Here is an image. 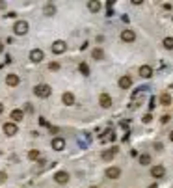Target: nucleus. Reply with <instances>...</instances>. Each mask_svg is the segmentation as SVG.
<instances>
[{
	"label": "nucleus",
	"instance_id": "1",
	"mask_svg": "<svg viewBox=\"0 0 173 188\" xmlns=\"http://www.w3.org/2000/svg\"><path fill=\"white\" fill-rule=\"evenodd\" d=\"M34 93H35V97H39V99H47V97L52 93V89H50L48 84H37V86L34 88Z\"/></svg>",
	"mask_w": 173,
	"mask_h": 188
},
{
	"label": "nucleus",
	"instance_id": "4",
	"mask_svg": "<svg viewBox=\"0 0 173 188\" xmlns=\"http://www.w3.org/2000/svg\"><path fill=\"white\" fill-rule=\"evenodd\" d=\"M30 60H32L34 63H39V62H43V60H45V54H43V50H41V48H34V50H30Z\"/></svg>",
	"mask_w": 173,
	"mask_h": 188
},
{
	"label": "nucleus",
	"instance_id": "6",
	"mask_svg": "<svg viewBox=\"0 0 173 188\" xmlns=\"http://www.w3.org/2000/svg\"><path fill=\"white\" fill-rule=\"evenodd\" d=\"M121 39H123L125 43H132V41L136 39V34H134L132 30H123V32H121Z\"/></svg>",
	"mask_w": 173,
	"mask_h": 188
},
{
	"label": "nucleus",
	"instance_id": "16",
	"mask_svg": "<svg viewBox=\"0 0 173 188\" xmlns=\"http://www.w3.org/2000/svg\"><path fill=\"white\" fill-rule=\"evenodd\" d=\"M19 82H20V80H19V76H17L15 73H11V75L6 76V84H7V86H17Z\"/></svg>",
	"mask_w": 173,
	"mask_h": 188
},
{
	"label": "nucleus",
	"instance_id": "11",
	"mask_svg": "<svg viewBox=\"0 0 173 188\" xmlns=\"http://www.w3.org/2000/svg\"><path fill=\"white\" fill-rule=\"evenodd\" d=\"M4 132H6L7 136H15V134L19 132V129H17L15 123H6V125H4Z\"/></svg>",
	"mask_w": 173,
	"mask_h": 188
},
{
	"label": "nucleus",
	"instance_id": "17",
	"mask_svg": "<svg viewBox=\"0 0 173 188\" xmlns=\"http://www.w3.org/2000/svg\"><path fill=\"white\" fill-rule=\"evenodd\" d=\"M116 140V134H114V131H106L102 136H101V142L102 144H106V142H114Z\"/></svg>",
	"mask_w": 173,
	"mask_h": 188
},
{
	"label": "nucleus",
	"instance_id": "8",
	"mask_svg": "<svg viewBox=\"0 0 173 188\" xmlns=\"http://www.w3.org/2000/svg\"><path fill=\"white\" fill-rule=\"evenodd\" d=\"M119 175H121V170L116 168V166H110V168L106 170V177H108V179H119Z\"/></svg>",
	"mask_w": 173,
	"mask_h": 188
},
{
	"label": "nucleus",
	"instance_id": "28",
	"mask_svg": "<svg viewBox=\"0 0 173 188\" xmlns=\"http://www.w3.org/2000/svg\"><path fill=\"white\" fill-rule=\"evenodd\" d=\"M48 69H50V71H58V69H60V63H56V62H52V63L48 65Z\"/></svg>",
	"mask_w": 173,
	"mask_h": 188
},
{
	"label": "nucleus",
	"instance_id": "35",
	"mask_svg": "<svg viewBox=\"0 0 173 188\" xmlns=\"http://www.w3.org/2000/svg\"><path fill=\"white\" fill-rule=\"evenodd\" d=\"M170 140H171V142H173V131H171V132H170Z\"/></svg>",
	"mask_w": 173,
	"mask_h": 188
},
{
	"label": "nucleus",
	"instance_id": "3",
	"mask_svg": "<svg viewBox=\"0 0 173 188\" xmlns=\"http://www.w3.org/2000/svg\"><path fill=\"white\" fill-rule=\"evenodd\" d=\"M65 50H67V45H65V41L58 39V41H54V43H52V52H54V54H63Z\"/></svg>",
	"mask_w": 173,
	"mask_h": 188
},
{
	"label": "nucleus",
	"instance_id": "14",
	"mask_svg": "<svg viewBox=\"0 0 173 188\" xmlns=\"http://www.w3.org/2000/svg\"><path fill=\"white\" fill-rule=\"evenodd\" d=\"M61 101H63V104L71 106V104H75V95H73L71 91H65V93H63V97H61Z\"/></svg>",
	"mask_w": 173,
	"mask_h": 188
},
{
	"label": "nucleus",
	"instance_id": "33",
	"mask_svg": "<svg viewBox=\"0 0 173 188\" xmlns=\"http://www.w3.org/2000/svg\"><path fill=\"white\" fill-rule=\"evenodd\" d=\"M170 121V116H162V123H168Z\"/></svg>",
	"mask_w": 173,
	"mask_h": 188
},
{
	"label": "nucleus",
	"instance_id": "13",
	"mask_svg": "<svg viewBox=\"0 0 173 188\" xmlns=\"http://www.w3.org/2000/svg\"><path fill=\"white\" fill-rule=\"evenodd\" d=\"M140 75H142L143 78H151V76H153V67H151V65H142V67H140Z\"/></svg>",
	"mask_w": 173,
	"mask_h": 188
},
{
	"label": "nucleus",
	"instance_id": "36",
	"mask_svg": "<svg viewBox=\"0 0 173 188\" xmlns=\"http://www.w3.org/2000/svg\"><path fill=\"white\" fill-rule=\"evenodd\" d=\"M149 188H158V185H151Z\"/></svg>",
	"mask_w": 173,
	"mask_h": 188
},
{
	"label": "nucleus",
	"instance_id": "34",
	"mask_svg": "<svg viewBox=\"0 0 173 188\" xmlns=\"http://www.w3.org/2000/svg\"><path fill=\"white\" fill-rule=\"evenodd\" d=\"M0 9H6V2L4 0H0Z\"/></svg>",
	"mask_w": 173,
	"mask_h": 188
},
{
	"label": "nucleus",
	"instance_id": "30",
	"mask_svg": "<svg viewBox=\"0 0 173 188\" xmlns=\"http://www.w3.org/2000/svg\"><path fill=\"white\" fill-rule=\"evenodd\" d=\"M151 119H153V117H151V114H145L142 121H143V123H151Z\"/></svg>",
	"mask_w": 173,
	"mask_h": 188
},
{
	"label": "nucleus",
	"instance_id": "12",
	"mask_svg": "<svg viewBox=\"0 0 173 188\" xmlns=\"http://www.w3.org/2000/svg\"><path fill=\"white\" fill-rule=\"evenodd\" d=\"M130 86H132V78H130V76L125 75V76L119 78V88H121V89H129Z\"/></svg>",
	"mask_w": 173,
	"mask_h": 188
},
{
	"label": "nucleus",
	"instance_id": "15",
	"mask_svg": "<svg viewBox=\"0 0 173 188\" xmlns=\"http://www.w3.org/2000/svg\"><path fill=\"white\" fill-rule=\"evenodd\" d=\"M22 117H24V112H22V110H19V108L11 110V119H13V123H17V121H22Z\"/></svg>",
	"mask_w": 173,
	"mask_h": 188
},
{
	"label": "nucleus",
	"instance_id": "37",
	"mask_svg": "<svg viewBox=\"0 0 173 188\" xmlns=\"http://www.w3.org/2000/svg\"><path fill=\"white\" fill-rule=\"evenodd\" d=\"M2 50H4V45H2V43H0V52H2Z\"/></svg>",
	"mask_w": 173,
	"mask_h": 188
},
{
	"label": "nucleus",
	"instance_id": "31",
	"mask_svg": "<svg viewBox=\"0 0 173 188\" xmlns=\"http://www.w3.org/2000/svg\"><path fill=\"white\" fill-rule=\"evenodd\" d=\"M114 4H116L114 0H108V2H106V7H108V9H114Z\"/></svg>",
	"mask_w": 173,
	"mask_h": 188
},
{
	"label": "nucleus",
	"instance_id": "21",
	"mask_svg": "<svg viewBox=\"0 0 173 188\" xmlns=\"http://www.w3.org/2000/svg\"><path fill=\"white\" fill-rule=\"evenodd\" d=\"M93 58L95 60H104V50L102 48H95L93 50Z\"/></svg>",
	"mask_w": 173,
	"mask_h": 188
},
{
	"label": "nucleus",
	"instance_id": "32",
	"mask_svg": "<svg viewBox=\"0 0 173 188\" xmlns=\"http://www.w3.org/2000/svg\"><path fill=\"white\" fill-rule=\"evenodd\" d=\"M6 177H7L6 172H0V181H6Z\"/></svg>",
	"mask_w": 173,
	"mask_h": 188
},
{
	"label": "nucleus",
	"instance_id": "29",
	"mask_svg": "<svg viewBox=\"0 0 173 188\" xmlns=\"http://www.w3.org/2000/svg\"><path fill=\"white\" fill-rule=\"evenodd\" d=\"M24 112H30V114H32V112H34V106H32L30 103H28V104H24Z\"/></svg>",
	"mask_w": 173,
	"mask_h": 188
},
{
	"label": "nucleus",
	"instance_id": "10",
	"mask_svg": "<svg viewBox=\"0 0 173 188\" xmlns=\"http://www.w3.org/2000/svg\"><path fill=\"white\" fill-rule=\"evenodd\" d=\"M99 103H101L102 108H110V106H112V97H110L108 93H102V95L99 97Z\"/></svg>",
	"mask_w": 173,
	"mask_h": 188
},
{
	"label": "nucleus",
	"instance_id": "5",
	"mask_svg": "<svg viewBox=\"0 0 173 188\" xmlns=\"http://www.w3.org/2000/svg\"><path fill=\"white\" fill-rule=\"evenodd\" d=\"M151 175H153L155 179H160V177L166 175V168L160 166V164H158V166H153V168H151Z\"/></svg>",
	"mask_w": 173,
	"mask_h": 188
},
{
	"label": "nucleus",
	"instance_id": "26",
	"mask_svg": "<svg viewBox=\"0 0 173 188\" xmlns=\"http://www.w3.org/2000/svg\"><path fill=\"white\" fill-rule=\"evenodd\" d=\"M28 158H30V160H37V158H39V151H30V153H28Z\"/></svg>",
	"mask_w": 173,
	"mask_h": 188
},
{
	"label": "nucleus",
	"instance_id": "9",
	"mask_svg": "<svg viewBox=\"0 0 173 188\" xmlns=\"http://www.w3.org/2000/svg\"><path fill=\"white\" fill-rule=\"evenodd\" d=\"M54 181H56L58 185H65V183L69 181V173H67V172H58V173L54 175Z\"/></svg>",
	"mask_w": 173,
	"mask_h": 188
},
{
	"label": "nucleus",
	"instance_id": "19",
	"mask_svg": "<svg viewBox=\"0 0 173 188\" xmlns=\"http://www.w3.org/2000/svg\"><path fill=\"white\" fill-rule=\"evenodd\" d=\"M88 7H89V11L97 13V11L101 9V2H97V0H89V2H88Z\"/></svg>",
	"mask_w": 173,
	"mask_h": 188
},
{
	"label": "nucleus",
	"instance_id": "38",
	"mask_svg": "<svg viewBox=\"0 0 173 188\" xmlns=\"http://www.w3.org/2000/svg\"><path fill=\"white\" fill-rule=\"evenodd\" d=\"M2 110H4V106H2V104H0V114H2Z\"/></svg>",
	"mask_w": 173,
	"mask_h": 188
},
{
	"label": "nucleus",
	"instance_id": "23",
	"mask_svg": "<svg viewBox=\"0 0 173 188\" xmlns=\"http://www.w3.org/2000/svg\"><path fill=\"white\" fill-rule=\"evenodd\" d=\"M140 164H142V166L151 164V157H149V155H140Z\"/></svg>",
	"mask_w": 173,
	"mask_h": 188
},
{
	"label": "nucleus",
	"instance_id": "27",
	"mask_svg": "<svg viewBox=\"0 0 173 188\" xmlns=\"http://www.w3.org/2000/svg\"><path fill=\"white\" fill-rule=\"evenodd\" d=\"M155 106H157V97H151L149 99V110H153Z\"/></svg>",
	"mask_w": 173,
	"mask_h": 188
},
{
	"label": "nucleus",
	"instance_id": "22",
	"mask_svg": "<svg viewBox=\"0 0 173 188\" xmlns=\"http://www.w3.org/2000/svg\"><path fill=\"white\" fill-rule=\"evenodd\" d=\"M160 103H162L164 106H170V104H171V97H170L168 93H164V95L160 97Z\"/></svg>",
	"mask_w": 173,
	"mask_h": 188
},
{
	"label": "nucleus",
	"instance_id": "39",
	"mask_svg": "<svg viewBox=\"0 0 173 188\" xmlns=\"http://www.w3.org/2000/svg\"><path fill=\"white\" fill-rule=\"evenodd\" d=\"M91 188H97V186H91Z\"/></svg>",
	"mask_w": 173,
	"mask_h": 188
},
{
	"label": "nucleus",
	"instance_id": "7",
	"mask_svg": "<svg viewBox=\"0 0 173 188\" xmlns=\"http://www.w3.org/2000/svg\"><path fill=\"white\" fill-rule=\"evenodd\" d=\"M50 145H52L54 151H63V149H65V140H63V138H54Z\"/></svg>",
	"mask_w": 173,
	"mask_h": 188
},
{
	"label": "nucleus",
	"instance_id": "24",
	"mask_svg": "<svg viewBox=\"0 0 173 188\" xmlns=\"http://www.w3.org/2000/svg\"><path fill=\"white\" fill-rule=\"evenodd\" d=\"M164 47H166L168 50H173V37H166V39H164Z\"/></svg>",
	"mask_w": 173,
	"mask_h": 188
},
{
	"label": "nucleus",
	"instance_id": "25",
	"mask_svg": "<svg viewBox=\"0 0 173 188\" xmlns=\"http://www.w3.org/2000/svg\"><path fill=\"white\" fill-rule=\"evenodd\" d=\"M80 73H82L84 76L89 75V67H88V63H80Z\"/></svg>",
	"mask_w": 173,
	"mask_h": 188
},
{
	"label": "nucleus",
	"instance_id": "18",
	"mask_svg": "<svg viewBox=\"0 0 173 188\" xmlns=\"http://www.w3.org/2000/svg\"><path fill=\"white\" fill-rule=\"evenodd\" d=\"M116 153H117V149H116V147H112V149H106V151H102V160H112V158L116 157Z\"/></svg>",
	"mask_w": 173,
	"mask_h": 188
},
{
	"label": "nucleus",
	"instance_id": "2",
	"mask_svg": "<svg viewBox=\"0 0 173 188\" xmlns=\"http://www.w3.org/2000/svg\"><path fill=\"white\" fill-rule=\"evenodd\" d=\"M28 28H30V26H28L26 21H17L15 26H13V32H15L17 35H24V34L28 32Z\"/></svg>",
	"mask_w": 173,
	"mask_h": 188
},
{
	"label": "nucleus",
	"instance_id": "20",
	"mask_svg": "<svg viewBox=\"0 0 173 188\" xmlns=\"http://www.w3.org/2000/svg\"><path fill=\"white\" fill-rule=\"evenodd\" d=\"M43 13H45L47 17H52V15H56V7H54L52 4H47V6L43 7Z\"/></svg>",
	"mask_w": 173,
	"mask_h": 188
}]
</instances>
